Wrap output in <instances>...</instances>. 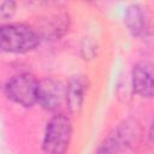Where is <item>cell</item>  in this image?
<instances>
[{"label": "cell", "instance_id": "cell-5", "mask_svg": "<svg viewBox=\"0 0 154 154\" xmlns=\"http://www.w3.org/2000/svg\"><path fill=\"white\" fill-rule=\"evenodd\" d=\"M138 129L134 123H125L119 126L114 135L106 141L112 154H123L132 148L138 141Z\"/></svg>", "mask_w": 154, "mask_h": 154}, {"label": "cell", "instance_id": "cell-3", "mask_svg": "<svg viewBox=\"0 0 154 154\" xmlns=\"http://www.w3.org/2000/svg\"><path fill=\"white\" fill-rule=\"evenodd\" d=\"M37 90L38 81L26 72L13 76L5 85L7 97L24 107H32L37 103Z\"/></svg>", "mask_w": 154, "mask_h": 154}, {"label": "cell", "instance_id": "cell-8", "mask_svg": "<svg viewBox=\"0 0 154 154\" xmlns=\"http://www.w3.org/2000/svg\"><path fill=\"white\" fill-rule=\"evenodd\" d=\"M124 23L129 32L134 37L146 36L149 30L146 12L137 4H132L126 7L125 13H124Z\"/></svg>", "mask_w": 154, "mask_h": 154}, {"label": "cell", "instance_id": "cell-11", "mask_svg": "<svg viewBox=\"0 0 154 154\" xmlns=\"http://www.w3.org/2000/svg\"><path fill=\"white\" fill-rule=\"evenodd\" d=\"M95 154H112V152L109 150V148H108V146L106 144V142L97 149V152L95 153Z\"/></svg>", "mask_w": 154, "mask_h": 154}, {"label": "cell", "instance_id": "cell-7", "mask_svg": "<svg viewBox=\"0 0 154 154\" xmlns=\"http://www.w3.org/2000/svg\"><path fill=\"white\" fill-rule=\"evenodd\" d=\"M131 81L132 89L137 95L148 99L153 96V66L150 63H137L132 67Z\"/></svg>", "mask_w": 154, "mask_h": 154}, {"label": "cell", "instance_id": "cell-6", "mask_svg": "<svg viewBox=\"0 0 154 154\" xmlns=\"http://www.w3.org/2000/svg\"><path fill=\"white\" fill-rule=\"evenodd\" d=\"M89 81L84 75L72 76L65 87V103L70 113H77L83 105Z\"/></svg>", "mask_w": 154, "mask_h": 154}, {"label": "cell", "instance_id": "cell-9", "mask_svg": "<svg viewBox=\"0 0 154 154\" xmlns=\"http://www.w3.org/2000/svg\"><path fill=\"white\" fill-rule=\"evenodd\" d=\"M81 54L83 57V59L85 60H90L95 57L96 54V45L93 40L90 38H84V41L81 45Z\"/></svg>", "mask_w": 154, "mask_h": 154}, {"label": "cell", "instance_id": "cell-2", "mask_svg": "<svg viewBox=\"0 0 154 154\" xmlns=\"http://www.w3.org/2000/svg\"><path fill=\"white\" fill-rule=\"evenodd\" d=\"M72 137L71 119L64 114H55L46 125L42 149L45 154H65Z\"/></svg>", "mask_w": 154, "mask_h": 154}, {"label": "cell", "instance_id": "cell-10", "mask_svg": "<svg viewBox=\"0 0 154 154\" xmlns=\"http://www.w3.org/2000/svg\"><path fill=\"white\" fill-rule=\"evenodd\" d=\"M16 10V4L13 1H0V20L12 17Z\"/></svg>", "mask_w": 154, "mask_h": 154}, {"label": "cell", "instance_id": "cell-1", "mask_svg": "<svg viewBox=\"0 0 154 154\" xmlns=\"http://www.w3.org/2000/svg\"><path fill=\"white\" fill-rule=\"evenodd\" d=\"M41 42L37 30L25 24H5L0 26V49L8 53H26Z\"/></svg>", "mask_w": 154, "mask_h": 154}, {"label": "cell", "instance_id": "cell-4", "mask_svg": "<svg viewBox=\"0 0 154 154\" xmlns=\"http://www.w3.org/2000/svg\"><path fill=\"white\" fill-rule=\"evenodd\" d=\"M65 101V87L53 77H46L38 81L37 103L47 111H57Z\"/></svg>", "mask_w": 154, "mask_h": 154}]
</instances>
